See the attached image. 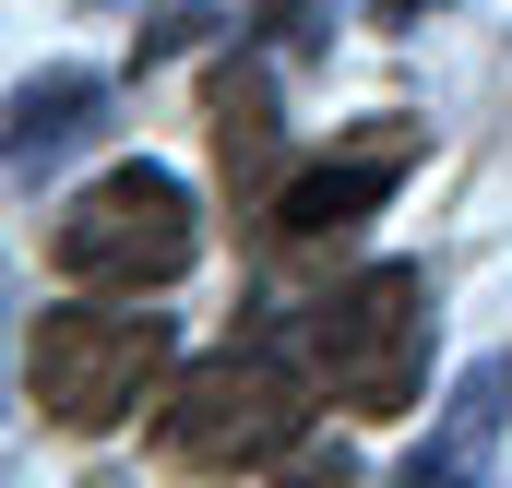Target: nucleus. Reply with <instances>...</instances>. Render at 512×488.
I'll return each instance as SVG.
<instances>
[{
    "label": "nucleus",
    "mask_w": 512,
    "mask_h": 488,
    "mask_svg": "<svg viewBox=\"0 0 512 488\" xmlns=\"http://www.w3.org/2000/svg\"><path fill=\"white\" fill-rule=\"evenodd\" d=\"M310 441V381L286 369V346H215L155 393V465L179 477H274Z\"/></svg>",
    "instance_id": "1"
},
{
    "label": "nucleus",
    "mask_w": 512,
    "mask_h": 488,
    "mask_svg": "<svg viewBox=\"0 0 512 488\" xmlns=\"http://www.w3.org/2000/svg\"><path fill=\"white\" fill-rule=\"evenodd\" d=\"M24 393H36L48 429L108 441L120 417H143V405L167 393V310H108V286L36 310V334H24Z\"/></svg>",
    "instance_id": "2"
},
{
    "label": "nucleus",
    "mask_w": 512,
    "mask_h": 488,
    "mask_svg": "<svg viewBox=\"0 0 512 488\" xmlns=\"http://www.w3.org/2000/svg\"><path fill=\"white\" fill-rule=\"evenodd\" d=\"M429 334H441L429 262H370L310 310V369L346 417H405L429 393Z\"/></svg>",
    "instance_id": "3"
},
{
    "label": "nucleus",
    "mask_w": 512,
    "mask_h": 488,
    "mask_svg": "<svg viewBox=\"0 0 512 488\" xmlns=\"http://www.w3.org/2000/svg\"><path fill=\"white\" fill-rule=\"evenodd\" d=\"M48 262L72 274V286H108V298H143V286H179L191 262H203V203H191V179L179 167H108L96 191H72L60 203V227H48Z\"/></svg>",
    "instance_id": "4"
},
{
    "label": "nucleus",
    "mask_w": 512,
    "mask_h": 488,
    "mask_svg": "<svg viewBox=\"0 0 512 488\" xmlns=\"http://www.w3.org/2000/svg\"><path fill=\"white\" fill-rule=\"evenodd\" d=\"M417 155H429V120H405V108L346 120V131H334V155H310V167L274 191V215H262V227H274V250H286V262H322L334 239H358L393 191L417 179Z\"/></svg>",
    "instance_id": "5"
},
{
    "label": "nucleus",
    "mask_w": 512,
    "mask_h": 488,
    "mask_svg": "<svg viewBox=\"0 0 512 488\" xmlns=\"http://www.w3.org/2000/svg\"><path fill=\"white\" fill-rule=\"evenodd\" d=\"M203 131H215L227 203H239V215H274V191H286V120H274V72H262L251 48H227V60L203 72Z\"/></svg>",
    "instance_id": "6"
},
{
    "label": "nucleus",
    "mask_w": 512,
    "mask_h": 488,
    "mask_svg": "<svg viewBox=\"0 0 512 488\" xmlns=\"http://www.w3.org/2000/svg\"><path fill=\"white\" fill-rule=\"evenodd\" d=\"M501 417H512V369H465L441 429L393 465V488H489V453H501Z\"/></svg>",
    "instance_id": "7"
},
{
    "label": "nucleus",
    "mask_w": 512,
    "mask_h": 488,
    "mask_svg": "<svg viewBox=\"0 0 512 488\" xmlns=\"http://www.w3.org/2000/svg\"><path fill=\"white\" fill-rule=\"evenodd\" d=\"M96 131H108V72H84V60L24 72V84H12V179L36 191V167L72 155V143H96Z\"/></svg>",
    "instance_id": "8"
},
{
    "label": "nucleus",
    "mask_w": 512,
    "mask_h": 488,
    "mask_svg": "<svg viewBox=\"0 0 512 488\" xmlns=\"http://www.w3.org/2000/svg\"><path fill=\"white\" fill-rule=\"evenodd\" d=\"M239 12H251V36L274 60H322L334 48V0H239Z\"/></svg>",
    "instance_id": "9"
},
{
    "label": "nucleus",
    "mask_w": 512,
    "mask_h": 488,
    "mask_svg": "<svg viewBox=\"0 0 512 488\" xmlns=\"http://www.w3.org/2000/svg\"><path fill=\"white\" fill-rule=\"evenodd\" d=\"M203 24H215L203 0H155V12H143V36H131V72H155V60H179V48H191Z\"/></svg>",
    "instance_id": "10"
},
{
    "label": "nucleus",
    "mask_w": 512,
    "mask_h": 488,
    "mask_svg": "<svg viewBox=\"0 0 512 488\" xmlns=\"http://www.w3.org/2000/svg\"><path fill=\"white\" fill-rule=\"evenodd\" d=\"M274 488H358V453H346V441H298V453L274 465Z\"/></svg>",
    "instance_id": "11"
},
{
    "label": "nucleus",
    "mask_w": 512,
    "mask_h": 488,
    "mask_svg": "<svg viewBox=\"0 0 512 488\" xmlns=\"http://www.w3.org/2000/svg\"><path fill=\"white\" fill-rule=\"evenodd\" d=\"M417 12H441V0H370V24H393V36H405Z\"/></svg>",
    "instance_id": "12"
}]
</instances>
